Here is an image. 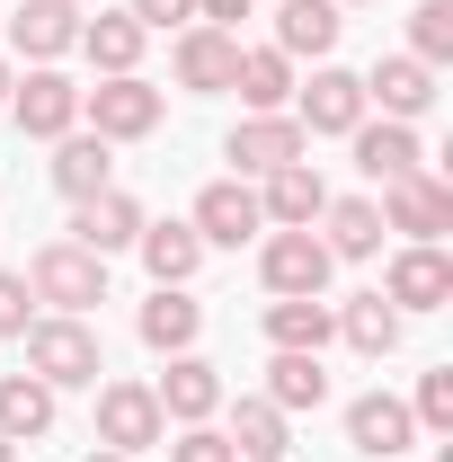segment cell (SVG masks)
<instances>
[{"label":"cell","instance_id":"cell-19","mask_svg":"<svg viewBox=\"0 0 453 462\" xmlns=\"http://www.w3.org/2000/svg\"><path fill=\"white\" fill-rule=\"evenodd\" d=\"M409 436H418V418H409V401H392V392H365V401H347V445L374 462L409 454Z\"/></svg>","mask_w":453,"mask_h":462},{"label":"cell","instance_id":"cell-13","mask_svg":"<svg viewBox=\"0 0 453 462\" xmlns=\"http://www.w3.org/2000/svg\"><path fill=\"white\" fill-rule=\"evenodd\" d=\"M365 107H383L392 125H418V116L436 107V71L418 54H383L374 71H365Z\"/></svg>","mask_w":453,"mask_h":462},{"label":"cell","instance_id":"cell-9","mask_svg":"<svg viewBox=\"0 0 453 462\" xmlns=\"http://www.w3.org/2000/svg\"><path fill=\"white\" fill-rule=\"evenodd\" d=\"M383 302H392V311H445L453 302V258L436 240H409L392 258V276H383Z\"/></svg>","mask_w":453,"mask_h":462},{"label":"cell","instance_id":"cell-1","mask_svg":"<svg viewBox=\"0 0 453 462\" xmlns=\"http://www.w3.org/2000/svg\"><path fill=\"white\" fill-rule=\"evenodd\" d=\"M27 374L45 383V392H98V374H107V346L89 320H71V311H45V320H27Z\"/></svg>","mask_w":453,"mask_h":462},{"label":"cell","instance_id":"cell-35","mask_svg":"<svg viewBox=\"0 0 453 462\" xmlns=\"http://www.w3.org/2000/svg\"><path fill=\"white\" fill-rule=\"evenodd\" d=\"M27 320H36V293H27V276L0 267V338H27Z\"/></svg>","mask_w":453,"mask_h":462},{"label":"cell","instance_id":"cell-24","mask_svg":"<svg viewBox=\"0 0 453 462\" xmlns=\"http://www.w3.org/2000/svg\"><path fill=\"white\" fill-rule=\"evenodd\" d=\"M231 89L249 98V116H284V107H293V62H284L276 45H240V62H231Z\"/></svg>","mask_w":453,"mask_h":462},{"label":"cell","instance_id":"cell-25","mask_svg":"<svg viewBox=\"0 0 453 462\" xmlns=\"http://www.w3.org/2000/svg\"><path fill=\"white\" fill-rule=\"evenodd\" d=\"M134 329H143L152 356H187L196 329H205V311L187 302V285H152V302H143V320H134Z\"/></svg>","mask_w":453,"mask_h":462},{"label":"cell","instance_id":"cell-11","mask_svg":"<svg viewBox=\"0 0 453 462\" xmlns=\"http://www.w3.org/2000/svg\"><path fill=\"white\" fill-rule=\"evenodd\" d=\"M143 196H125V187H98V196H80V214H71V240L89 249V258H116V249H134L143 240Z\"/></svg>","mask_w":453,"mask_h":462},{"label":"cell","instance_id":"cell-4","mask_svg":"<svg viewBox=\"0 0 453 462\" xmlns=\"http://www.w3.org/2000/svg\"><path fill=\"white\" fill-rule=\"evenodd\" d=\"M98 445L107 454H152V445H170V418L152 401V383H98Z\"/></svg>","mask_w":453,"mask_h":462},{"label":"cell","instance_id":"cell-10","mask_svg":"<svg viewBox=\"0 0 453 462\" xmlns=\"http://www.w3.org/2000/svg\"><path fill=\"white\" fill-rule=\"evenodd\" d=\"M329 249H320V231H267V249H258V276L267 293H329Z\"/></svg>","mask_w":453,"mask_h":462},{"label":"cell","instance_id":"cell-12","mask_svg":"<svg viewBox=\"0 0 453 462\" xmlns=\"http://www.w3.org/2000/svg\"><path fill=\"white\" fill-rule=\"evenodd\" d=\"M152 401H161V418H170V427H205V418L223 409V374L187 346V356H170V374L152 383Z\"/></svg>","mask_w":453,"mask_h":462},{"label":"cell","instance_id":"cell-29","mask_svg":"<svg viewBox=\"0 0 453 462\" xmlns=\"http://www.w3.org/2000/svg\"><path fill=\"white\" fill-rule=\"evenodd\" d=\"M258 401H276L284 418H293V409H320V401H329V365H320V356L276 346V365H267V392H258Z\"/></svg>","mask_w":453,"mask_h":462},{"label":"cell","instance_id":"cell-2","mask_svg":"<svg viewBox=\"0 0 453 462\" xmlns=\"http://www.w3.org/2000/svg\"><path fill=\"white\" fill-rule=\"evenodd\" d=\"M27 293L45 302V311H89V302H107V258H89L80 240H45L36 258H27Z\"/></svg>","mask_w":453,"mask_h":462},{"label":"cell","instance_id":"cell-14","mask_svg":"<svg viewBox=\"0 0 453 462\" xmlns=\"http://www.w3.org/2000/svg\"><path fill=\"white\" fill-rule=\"evenodd\" d=\"M231 161H240V178H267L284 161H311V134L293 116H240L231 125Z\"/></svg>","mask_w":453,"mask_h":462},{"label":"cell","instance_id":"cell-27","mask_svg":"<svg viewBox=\"0 0 453 462\" xmlns=\"http://www.w3.org/2000/svg\"><path fill=\"white\" fill-rule=\"evenodd\" d=\"M80 54L98 62V80H116V71H143V27H134L125 9H98V18H80Z\"/></svg>","mask_w":453,"mask_h":462},{"label":"cell","instance_id":"cell-40","mask_svg":"<svg viewBox=\"0 0 453 462\" xmlns=\"http://www.w3.org/2000/svg\"><path fill=\"white\" fill-rule=\"evenodd\" d=\"M9 454H18V445H9V436H0V462H9Z\"/></svg>","mask_w":453,"mask_h":462},{"label":"cell","instance_id":"cell-26","mask_svg":"<svg viewBox=\"0 0 453 462\" xmlns=\"http://www.w3.org/2000/svg\"><path fill=\"white\" fill-rule=\"evenodd\" d=\"M143 267H152V285H187L196 267H205V240H196V223H143Z\"/></svg>","mask_w":453,"mask_h":462},{"label":"cell","instance_id":"cell-20","mask_svg":"<svg viewBox=\"0 0 453 462\" xmlns=\"http://www.w3.org/2000/svg\"><path fill=\"white\" fill-rule=\"evenodd\" d=\"M347 143H356V170L374 178V187H392V178L427 170V152H418V125H392V116H383V125L365 116V125H356Z\"/></svg>","mask_w":453,"mask_h":462},{"label":"cell","instance_id":"cell-7","mask_svg":"<svg viewBox=\"0 0 453 462\" xmlns=\"http://www.w3.org/2000/svg\"><path fill=\"white\" fill-rule=\"evenodd\" d=\"M293 125H302V134H356V125H365V80H356V71H338V62H320V71H311V89H293Z\"/></svg>","mask_w":453,"mask_h":462},{"label":"cell","instance_id":"cell-22","mask_svg":"<svg viewBox=\"0 0 453 462\" xmlns=\"http://www.w3.org/2000/svg\"><path fill=\"white\" fill-rule=\"evenodd\" d=\"M320 249L329 258H374L383 249V205L374 196H329L320 205Z\"/></svg>","mask_w":453,"mask_h":462},{"label":"cell","instance_id":"cell-38","mask_svg":"<svg viewBox=\"0 0 453 462\" xmlns=\"http://www.w3.org/2000/svg\"><path fill=\"white\" fill-rule=\"evenodd\" d=\"M9 80H18V71H9V62H0V116H9Z\"/></svg>","mask_w":453,"mask_h":462},{"label":"cell","instance_id":"cell-31","mask_svg":"<svg viewBox=\"0 0 453 462\" xmlns=\"http://www.w3.org/2000/svg\"><path fill=\"white\" fill-rule=\"evenodd\" d=\"M45 427H54V392H45L36 374H9V383H0V436L27 445V436H45Z\"/></svg>","mask_w":453,"mask_h":462},{"label":"cell","instance_id":"cell-18","mask_svg":"<svg viewBox=\"0 0 453 462\" xmlns=\"http://www.w3.org/2000/svg\"><path fill=\"white\" fill-rule=\"evenodd\" d=\"M320 205H329V187H320L311 161H284V170H267V187H258L267 231H311V223H320Z\"/></svg>","mask_w":453,"mask_h":462},{"label":"cell","instance_id":"cell-23","mask_svg":"<svg viewBox=\"0 0 453 462\" xmlns=\"http://www.w3.org/2000/svg\"><path fill=\"white\" fill-rule=\"evenodd\" d=\"M45 170H54V187L71 196V205H80V196H98V187H116V161H107V143H98L89 125H71V134H62Z\"/></svg>","mask_w":453,"mask_h":462},{"label":"cell","instance_id":"cell-28","mask_svg":"<svg viewBox=\"0 0 453 462\" xmlns=\"http://www.w3.org/2000/svg\"><path fill=\"white\" fill-rule=\"evenodd\" d=\"M223 436H231V454H240V462H284V454H293V427H284L276 401H240Z\"/></svg>","mask_w":453,"mask_h":462},{"label":"cell","instance_id":"cell-3","mask_svg":"<svg viewBox=\"0 0 453 462\" xmlns=\"http://www.w3.org/2000/svg\"><path fill=\"white\" fill-rule=\"evenodd\" d=\"M161 89L143 80V71H116L98 89H80V125L98 134V143H143V134H161Z\"/></svg>","mask_w":453,"mask_h":462},{"label":"cell","instance_id":"cell-33","mask_svg":"<svg viewBox=\"0 0 453 462\" xmlns=\"http://www.w3.org/2000/svg\"><path fill=\"white\" fill-rule=\"evenodd\" d=\"M409 418H418L427 436H453V365L418 374V401H409Z\"/></svg>","mask_w":453,"mask_h":462},{"label":"cell","instance_id":"cell-5","mask_svg":"<svg viewBox=\"0 0 453 462\" xmlns=\"http://www.w3.org/2000/svg\"><path fill=\"white\" fill-rule=\"evenodd\" d=\"M9 116H18V134H36V143H62V134L80 125V80H62L54 62H36L27 80H9Z\"/></svg>","mask_w":453,"mask_h":462},{"label":"cell","instance_id":"cell-41","mask_svg":"<svg viewBox=\"0 0 453 462\" xmlns=\"http://www.w3.org/2000/svg\"><path fill=\"white\" fill-rule=\"evenodd\" d=\"M338 9H365V0H338Z\"/></svg>","mask_w":453,"mask_h":462},{"label":"cell","instance_id":"cell-15","mask_svg":"<svg viewBox=\"0 0 453 462\" xmlns=\"http://www.w3.org/2000/svg\"><path fill=\"white\" fill-rule=\"evenodd\" d=\"M80 18H89V9H71V0H18V9H9V45L27 62H62L80 45Z\"/></svg>","mask_w":453,"mask_h":462},{"label":"cell","instance_id":"cell-34","mask_svg":"<svg viewBox=\"0 0 453 462\" xmlns=\"http://www.w3.org/2000/svg\"><path fill=\"white\" fill-rule=\"evenodd\" d=\"M170 462H240L231 454V436L205 418V427H178V445H170Z\"/></svg>","mask_w":453,"mask_h":462},{"label":"cell","instance_id":"cell-8","mask_svg":"<svg viewBox=\"0 0 453 462\" xmlns=\"http://www.w3.org/2000/svg\"><path fill=\"white\" fill-rule=\"evenodd\" d=\"M187 223H196L205 249H240V240H258V231H267V214H258V187H249V178H214V187L196 196V214H187Z\"/></svg>","mask_w":453,"mask_h":462},{"label":"cell","instance_id":"cell-16","mask_svg":"<svg viewBox=\"0 0 453 462\" xmlns=\"http://www.w3.org/2000/svg\"><path fill=\"white\" fill-rule=\"evenodd\" d=\"M338 36H347V9L338 0H276V54L284 62H329L338 54Z\"/></svg>","mask_w":453,"mask_h":462},{"label":"cell","instance_id":"cell-37","mask_svg":"<svg viewBox=\"0 0 453 462\" xmlns=\"http://www.w3.org/2000/svg\"><path fill=\"white\" fill-rule=\"evenodd\" d=\"M258 0H196V27H240Z\"/></svg>","mask_w":453,"mask_h":462},{"label":"cell","instance_id":"cell-21","mask_svg":"<svg viewBox=\"0 0 453 462\" xmlns=\"http://www.w3.org/2000/svg\"><path fill=\"white\" fill-rule=\"evenodd\" d=\"M329 338H338V311H329L320 293H276V302H267V346H293V356H320Z\"/></svg>","mask_w":453,"mask_h":462},{"label":"cell","instance_id":"cell-36","mask_svg":"<svg viewBox=\"0 0 453 462\" xmlns=\"http://www.w3.org/2000/svg\"><path fill=\"white\" fill-rule=\"evenodd\" d=\"M125 18L152 36V27H196V0H125Z\"/></svg>","mask_w":453,"mask_h":462},{"label":"cell","instance_id":"cell-32","mask_svg":"<svg viewBox=\"0 0 453 462\" xmlns=\"http://www.w3.org/2000/svg\"><path fill=\"white\" fill-rule=\"evenodd\" d=\"M409 54L427 62V71H445V62H453V0H418V18H409Z\"/></svg>","mask_w":453,"mask_h":462},{"label":"cell","instance_id":"cell-6","mask_svg":"<svg viewBox=\"0 0 453 462\" xmlns=\"http://www.w3.org/2000/svg\"><path fill=\"white\" fill-rule=\"evenodd\" d=\"M383 231H400V240H445L453 231V187L427 170H409L383 187Z\"/></svg>","mask_w":453,"mask_h":462},{"label":"cell","instance_id":"cell-30","mask_svg":"<svg viewBox=\"0 0 453 462\" xmlns=\"http://www.w3.org/2000/svg\"><path fill=\"white\" fill-rule=\"evenodd\" d=\"M329 311H338V338L356 346V356H392L400 346V311L383 293H356V302H329Z\"/></svg>","mask_w":453,"mask_h":462},{"label":"cell","instance_id":"cell-17","mask_svg":"<svg viewBox=\"0 0 453 462\" xmlns=\"http://www.w3.org/2000/svg\"><path fill=\"white\" fill-rule=\"evenodd\" d=\"M231 62H240V36L231 27H178V89H196V98H214V89H231Z\"/></svg>","mask_w":453,"mask_h":462},{"label":"cell","instance_id":"cell-39","mask_svg":"<svg viewBox=\"0 0 453 462\" xmlns=\"http://www.w3.org/2000/svg\"><path fill=\"white\" fill-rule=\"evenodd\" d=\"M89 462H125V454H107V445H98V454H89Z\"/></svg>","mask_w":453,"mask_h":462}]
</instances>
